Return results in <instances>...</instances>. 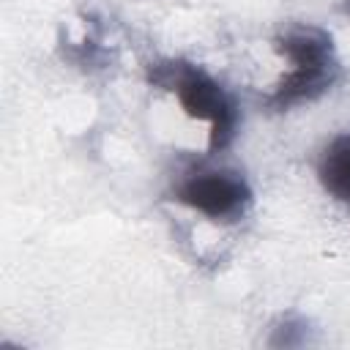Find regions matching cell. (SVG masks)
I'll use <instances>...</instances> for the list:
<instances>
[{
  "mask_svg": "<svg viewBox=\"0 0 350 350\" xmlns=\"http://www.w3.org/2000/svg\"><path fill=\"white\" fill-rule=\"evenodd\" d=\"M150 82L172 88L178 93L186 115L211 123V142H208L211 153L224 150L232 142L235 126H238V112H235L230 96L221 90V85L216 79H211L205 71L186 66V63H164V66H153Z\"/></svg>",
  "mask_w": 350,
  "mask_h": 350,
  "instance_id": "cell-1",
  "label": "cell"
},
{
  "mask_svg": "<svg viewBox=\"0 0 350 350\" xmlns=\"http://www.w3.org/2000/svg\"><path fill=\"white\" fill-rule=\"evenodd\" d=\"M178 200L202 216L213 221H232L238 219L249 202H252V189L243 183V178L230 175V172H202L189 178L178 189Z\"/></svg>",
  "mask_w": 350,
  "mask_h": 350,
  "instance_id": "cell-2",
  "label": "cell"
},
{
  "mask_svg": "<svg viewBox=\"0 0 350 350\" xmlns=\"http://www.w3.org/2000/svg\"><path fill=\"white\" fill-rule=\"evenodd\" d=\"M336 60L334 63H320V66H293L290 74L276 85L271 93L268 104L276 109H290L304 101L320 98L336 79Z\"/></svg>",
  "mask_w": 350,
  "mask_h": 350,
  "instance_id": "cell-3",
  "label": "cell"
},
{
  "mask_svg": "<svg viewBox=\"0 0 350 350\" xmlns=\"http://www.w3.org/2000/svg\"><path fill=\"white\" fill-rule=\"evenodd\" d=\"M276 49L293 63V66H320L334 63V44L331 36L314 27L290 30L276 41Z\"/></svg>",
  "mask_w": 350,
  "mask_h": 350,
  "instance_id": "cell-4",
  "label": "cell"
},
{
  "mask_svg": "<svg viewBox=\"0 0 350 350\" xmlns=\"http://www.w3.org/2000/svg\"><path fill=\"white\" fill-rule=\"evenodd\" d=\"M320 183L325 191L350 205V134H339L323 150L320 159Z\"/></svg>",
  "mask_w": 350,
  "mask_h": 350,
  "instance_id": "cell-5",
  "label": "cell"
},
{
  "mask_svg": "<svg viewBox=\"0 0 350 350\" xmlns=\"http://www.w3.org/2000/svg\"><path fill=\"white\" fill-rule=\"evenodd\" d=\"M345 11H347V16H350V0H347V3H345Z\"/></svg>",
  "mask_w": 350,
  "mask_h": 350,
  "instance_id": "cell-6",
  "label": "cell"
}]
</instances>
